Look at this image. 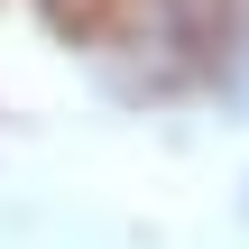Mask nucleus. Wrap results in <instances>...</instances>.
I'll return each instance as SVG.
<instances>
[{
    "label": "nucleus",
    "mask_w": 249,
    "mask_h": 249,
    "mask_svg": "<svg viewBox=\"0 0 249 249\" xmlns=\"http://www.w3.org/2000/svg\"><path fill=\"white\" fill-rule=\"evenodd\" d=\"M203 83L231 102V111H249V0L231 9V28H222V46H213V65H203Z\"/></svg>",
    "instance_id": "1"
}]
</instances>
